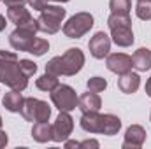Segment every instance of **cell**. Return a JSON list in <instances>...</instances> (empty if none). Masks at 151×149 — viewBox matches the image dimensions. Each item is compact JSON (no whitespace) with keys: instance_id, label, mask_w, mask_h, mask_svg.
<instances>
[{"instance_id":"6da1fadb","label":"cell","mask_w":151,"mask_h":149,"mask_svg":"<svg viewBox=\"0 0 151 149\" xmlns=\"http://www.w3.org/2000/svg\"><path fill=\"white\" fill-rule=\"evenodd\" d=\"M0 82L16 91H23L28 86V77L23 74L16 53L0 49Z\"/></svg>"},{"instance_id":"7a4b0ae2","label":"cell","mask_w":151,"mask_h":149,"mask_svg":"<svg viewBox=\"0 0 151 149\" xmlns=\"http://www.w3.org/2000/svg\"><path fill=\"white\" fill-rule=\"evenodd\" d=\"M84 65V53L79 47L67 49L62 56H55L46 63V72L53 75H76Z\"/></svg>"},{"instance_id":"3957f363","label":"cell","mask_w":151,"mask_h":149,"mask_svg":"<svg viewBox=\"0 0 151 149\" xmlns=\"http://www.w3.org/2000/svg\"><path fill=\"white\" fill-rule=\"evenodd\" d=\"M107 27L111 30V39L116 46L128 47L134 44V32H132V19L130 14H116L111 12L107 19Z\"/></svg>"},{"instance_id":"277c9868","label":"cell","mask_w":151,"mask_h":149,"mask_svg":"<svg viewBox=\"0 0 151 149\" xmlns=\"http://www.w3.org/2000/svg\"><path fill=\"white\" fill-rule=\"evenodd\" d=\"M67 11L60 5H49L40 11V16L37 18V25H39V32H44V34H56L60 28H62V21L65 18Z\"/></svg>"},{"instance_id":"5b68a950","label":"cell","mask_w":151,"mask_h":149,"mask_svg":"<svg viewBox=\"0 0 151 149\" xmlns=\"http://www.w3.org/2000/svg\"><path fill=\"white\" fill-rule=\"evenodd\" d=\"M39 32V25L37 19H32L30 23L27 25H21V27H16V30L9 35V42L12 46V49L16 51H25L28 53L34 40H35V34Z\"/></svg>"},{"instance_id":"8992f818","label":"cell","mask_w":151,"mask_h":149,"mask_svg":"<svg viewBox=\"0 0 151 149\" xmlns=\"http://www.w3.org/2000/svg\"><path fill=\"white\" fill-rule=\"evenodd\" d=\"M93 23L95 19L90 12H77L72 18H69V21L63 25L62 30L69 39H81L93 28Z\"/></svg>"},{"instance_id":"52a82bcc","label":"cell","mask_w":151,"mask_h":149,"mask_svg":"<svg viewBox=\"0 0 151 149\" xmlns=\"http://www.w3.org/2000/svg\"><path fill=\"white\" fill-rule=\"evenodd\" d=\"M51 100H53V104H55V107L58 111L70 112L77 107L79 97H77V93H76V90L72 86H69V84H58L51 91Z\"/></svg>"},{"instance_id":"ba28073f","label":"cell","mask_w":151,"mask_h":149,"mask_svg":"<svg viewBox=\"0 0 151 149\" xmlns=\"http://www.w3.org/2000/svg\"><path fill=\"white\" fill-rule=\"evenodd\" d=\"M21 116L27 121H47L51 116V107L47 105V102L39 100V98H25L23 107H21Z\"/></svg>"},{"instance_id":"9c48e42d","label":"cell","mask_w":151,"mask_h":149,"mask_svg":"<svg viewBox=\"0 0 151 149\" xmlns=\"http://www.w3.org/2000/svg\"><path fill=\"white\" fill-rule=\"evenodd\" d=\"M51 126H53V140L55 142H63V140L69 139V135L74 130V119L67 111H60L56 121Z\"/></svg>"},{"instance_id":"30bf717a","label":"cell","mask_w":151,"mask_h":149,"mask_svg":"<svg viewBox=\"0 0 151 149\" xmlns=\"http://www.w3.org/2000/svg\"><path fill=\"white\" fill-rule=\"evenodd\" d=\"M88 49H90V54L97 60H102L104 56L109 54L111 51V37L104 32H97L93 37L90 39L88 42Z\"/></svg>"},{"instance_id":"8fae6325","label":"cell","mask_w":151,"mask_h":149,"mask_svg":"<svg viewBox=\"0 0 151 149\" xmlns=\"http://www.w3.org/2000/svg\"><path fill=\"white\" fill-rule=\"evenodd\" d=\"M106 65L107 69L114 72V74H127L132 70V56L125 54V53H113V54H107V60H106Z\"/></svg>"},{"instance_id":"7c38bea8","label":"cell","mask_w":151,"mask_h":149,"mask_svg":"<svg viewBox=\"0 0 151 149\" xmlns=\"http://www.w3.org/2000/svg\"><path fill=\"white\" fill-rule=\"evenodd\" d=\"M144 140H146V130L141 125H132L125 132L123 149H139L142 148Z\"/></svg>"},{"instance_id":"4fadbf2b","label":"cell","mask_w":151,"mask_h":149,"mask_svg":"<svg viewBox=\"0 0 151 149\" xmlns=\"http://www.w3.org/2000/svg\"><path fill=\"white\" fill-rule=\"evenodd\" d=\"M77 107L81 112H99L102 107V100L99 97V93H93L88 90V93H83L77 100Z\"/></svg>"},{"instance_id":"5bb4252c","label":"cell","mask_w":151,"mask_h":149,"mask_svg":"<svg viewBox=\"0 0 151 149\" xmlns=\"http://www.w3.org/2000/svg\"><path fill=\"white\" fill-rule=\"evenodd\" d=\"M7 18H9V21L11 23H14L16 27H21V25H27V23H30L34 18L30 16V12H28V9L23 5V4H19V5H11V7H7Z\"/></svg>"},{"instance_id":"9a60e30c","label":"cell","mask_w":151,"mask_h":149,"mask_svg":"<svg viewBox=\"0 0 151 149\" xmlns=\"http://www.w3.org/2000/svg\"><path fill=\"white\" fill-rule=\"evenodd\" d=\"M79 125L88 133H100L102 114H99V112H83V116L79 119Z\"/></svg>"},{"instance_id":"2e32d148","label":"cell","mask_w":151,"mask_h":149,"mask_svg":"<svg viewBox=\"0 0 151 149\" xmlns=\"http://www.w3.org/2000/svg\"><path fill=\"white\" fill-rule=\"evenodd\" d=\"M139 84H141V77H139V74H135L132 70L127 72V74H121L119 79H118V88L127 95L135 93L139 90Z\"/></svg>"},{"instance_id":"e0dca14e","label":"cell","mask_w":151,"mask_h":149,"mask_svg":"<svg viewBox=\"0 0 151 149\" xmlns=\"http://www.w3.org/2000/svg\"><path fill=\"white\" fill-rule=\"evenodd\" d=\"M132 65L139 70V72H146L151 69V49L148 47H139L134 54H132Z\"/></svg>"},{"instance_id":"ac0fdd59","label":"cell","mask_w":151,"mask_h":149,"mask_svg":"<svg viewBox=\"0 0 151 149\" xmlns=\"http://www.w3.org/2000/svg\"><path fill=\"white\" fill-rule=\"evenodd\" d=\"M32 137L34 140H37L40 144L53 140V126L47 121H37L32 128Z\"/></svg>"},{"instance_id":"d6986e66","label":"cell","mask_w":151,"mask_h":149,"mask_svg":"<svg viewBox=\"0 0 151 149\" xmlns=\"http://www.w3.org/2000/svg\"><path fill=\"white\" fill-rule=\"evenodd\" d=\"M23 102H25V98L21 97V91H16V90H11L9 93H5V97L2 100L4 107L9 112H21Z\"/></svg>"},{"instance_id":"ffe728a7","label":"cell","mask_w":151,"mask_h":149,"mask_svg":"<svg viewBox=\"0 0 151 149\" xmlns=\"http://www.w3.org/2000/svg\"><path fill=\"white\" fill-rule=\"evenodd\" d=\"M121 128V119L114 114H102V128L100 133L104 135H116Z\"/></svg>"},{"instance_id":"44dd1931","label":"cell","mask_w":151,"mask_h":149,"mask_svg":"<svg viewBox=\"0 0 151 149\" xmlns=\"http://www.w3.org/2000/svg\"><path fill=\"white\" fill-rule=\"evenodd\" d=\"M60 82H58V75H53V74H46L40 75L37 81H35V86H37L40 91H47V93H51L56 86H58Z\"/></svg>"},{"instance_id":"7402d4cb","label":"cell","mask_w":151,"mask_h":149,"mask_svg":"<svg viewBox=\"0 0 151 149\" xmlns=\"http://www.w3.org/2000/svg\"><path fill=\"white\" fill-rule=\"evenodd\" d=\"M109 9L116 14H130L132 0H109Z\"/></svg>"},{"instance_id":"603a6c76","label":"cell","mask_w":151,"mask_h":149,"mask_svg":"<svg viewBox=\"0 0 151 149\" xmlns=\"http://www.w3.org/2000/svg\"><path fill=\"white\" fill-rule=\"evenodd\" d=\"M135 14L139 19L142 21H150L151 19V0H139L135 5Z\"/></svg>"},{"instance_id":"cb8c5ba5","label":"cell","mask_w":151,"mask_h":149,"mask_svg":"<svg viewBox=\"0 0 151 149\" xmlns=\"http://www.w3.org/2000/svg\"><path fill=\"white\" fill-rule=\"evenodd\" d=\"M47 49H49V42H47L46 39L35 37V40H34V44H32V47H30L28 53L34 54V56H42V54L47 53Z\"/></svg>"},{"instance_id":"d4e9b609","label":"cell","mask_w":151,"mask_h":149,"mask_svg":"<svg viewBox=\"0 0 151 149\" xmlns=\"http://www.w3.org/2000/svg\"><path fill=\"white\" fill-rule=\"evenodd\" d=\"M86 86H88L90 91H93V93H100V91H104V90L107 88V81H106L104 77H99V75H97V77L88 79Z\"/></svg>"},{"instance_id":"484cf974","label":"cell","mask_w":151,"mask_h":149,"mask_svg":"<svg viewBox=\"0 0 151 149\" xmlns=\"http://www.w3.org/2000/svg\"><path fill=\"white\" fill-rule=\"evenodd\" d=\"M19 67H21L23 74L27 77H32L37 72V63H34L32 60H19Z\"/></svg>"},{"instance_id":"4316f807","label":"cell","mask_w":151,"mask_h":149,"mask_svg":"<svg viewBox=\"0 0 151 149\" xmlns=\"http://www.w3.org/2000/svg\"><path fill=\"white\" fill-rule=\"evenodd\" d=\"M28 2V5L34 9V11H44L46 7H47V2L49 0H27Z\"/></svg>"},{"instance_id":"83f0119b","label":"cell","mask_w":151,"mask_h":149,"mask_svg":"<svg viewBox=\"0 0 151 149\" xmlns=\"http://www.w3.org/2000/svg\"><path fill=\"white\" fill-rule=\"evenodd\" d=\"M79 148L81 149H97L99 148V140H95V139H86V140H83V142H79Z\"/></svg>"},{"instance_id":"f1b7e54d","label":"cell","mask_w":151,"mask_h":149,"mask_svg":"<svg viewBox=\"0 0 151 149\" xmlns=\"http://www.w3.org/2000/svg\"><path fill=\"white\" fill-rule=\"evenodd\" d=\"M7 142H9V137H7V133L0 128V149L5 148V146H7Z\"/></svg>"},{"instance_id":"f546056e","label":"cell","mask_w":151,"mask_h":149,"mask_svg":"<svg viewBox=\"0 0 151 149\" xmlns=\"http://www.w3.org/2000/svg\"><path fill=\"white\" fill-rule=\"evenodd\" d=\"M7 7H11V5H19V4H25L27 0H2Z\"/></svg>"},{"instance_id":"4dcf8cb0","label":"cell","mask_w":151,"mask_h":149,"mask_svg":"<svg viewBox=\"0 0 151 149\" xmlns=\"http://www.w3.org/2000/svg\"><path fill=\"white\" fill-rule=\"evenodd\" d=\"M65 148H67V149L79 148V142H77V140H65Z\"/></svg>"},{"instance_id":"1f68e13d","label":"cell","mask_w":151,"mask_h":149,"mask_svg":"<svg viewBox=\"0 0 151 149\" xmlns=\"http://www.w3.org/2000/svg\"><path fill=\"white\" fill-rule=\"evenodd\" d=\"M146 95L151 98V77L146 81Z\"/></svg>"},{"instance_id":"d6a6232c","label":"cell","mask_w":151,"mask_h":149,"mask_svg":"<svg viewBox=\"0 0 151 149\" xmlns=\"http://www.w3.org/2000/svg\"><path fill=\"white\" fill-rule=\"evenodd\" d=\"M5 25H7V23H5V18H4V16L0 14V32H2L4 28H5Z\"/></svg>"},{"instance_id":"836d02e7","label":"cell","mask_w":151,"mask_h":149,"mask_svg":"<svg viewBox=\"0 0 151 149\" xmlns=\"http://www.w3.org/2000/svg\"><path fill=\"white\" fill-rule=\"evenodd\" d=\"M53 2H69V0H53Z\"/></svg>"},{"instance_id":"e575fe53","label":"cell","mask_w":151,"mask_h":149,"mask_svg":"<svg viewBox=\"0 0 151 149\" xmlns=\"http://www.w3.org/2000/svg\"><path fill=\"white\" fill-rule=\"evenodd\" d=\"M0 128H2V116H0Z\"/></svg>"},{"instance_id":"d590c367","label":"cell","mask_w":151,"mask_h":149,"mask_svg":"<svg viewBox=\"0 0 151 149\" xmlns=\"http://www.w3.org/2000/svg\"><path fill=\"white\" fill-rule=\"evenodd\" d=\"M150 119H151V116H150Z\"/></svg>"}]
</instances>
